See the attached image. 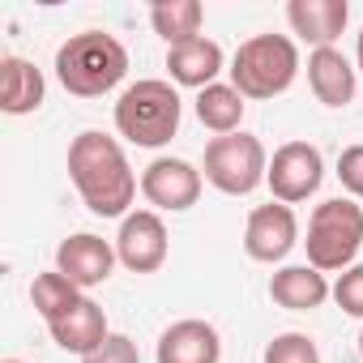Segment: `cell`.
Returning <instances> with one entry per match:
<instances>
[{
  "label": "cell",
  "instance_id": "obj_3",
  "mask_svg": "<svg viewBox=\"0 0 363 363\" xmlns=\"http://www.w3.org/2000/svg\"><path fill=\"white\" fill-rule=\"evenodd\" d=\"M179 116H184V103L162 77H141L116 99V133L141 150L167 145L179 133Z\"/></svg>",
  "mask_w": 363,
  "mask_h": 363
},
{
  "label": "cell",
  "instance_id": "obj_26",
  "mask_svg": "<svg viewBox=\"0 0 363 363\" xmlns=\"http://www.w3.org/2000/svg\"><path fill=\"white\" fill-rule=\"evenodd\" d=\"M354 56H359V69H363V30H359V43H354Z\"/></svg>",
  "mask_w": 363,
  "mask_h": 363
},
{
  "label": "cell",
  "instance_id": "obj_19",
  "mask_svg": "<svg viewBox=\"0 0 363 363\" xmlns=\"http://www.w3.org/2000/svg\"><path fill=\"white\" fill-rule=\"evenodd\" d=\"M244 107H248V99H244L231 82H214V86H206V90L197 94V120H201L210 133H218V137L240 133Z\"/></svg>",
  "mask_w": 363,
  "mask_h": 363
},
{
  "label": "cell",
  "instance_id": "obj_23",
  "mask_svg": "<svg viewBox=\"0 0 363 363\" xmlns=\"http://www.w3.org/2000/svg\"><path fill=\"white\" fill-rule=\"evenodd\" d=\"M333 299H337V308H342L346 316H359V320H363V265H350V269L337 274Z\"/></svg>",
  "mask_w": 363,
  "mask_h": 363
},
{
  "label": "cell",
  "instance_id": "obj_17",
  "mask_svg": "<svg viewBox=\"0 0 363 363\" xmlns=\"http://www.w3.org/2000/svg\"><path fill=\"white\" fill-rule=\"evenodd\" d=\"M333 295L329 278L312 265H282L274 278H269V299L286 312H312L320 308L325 299Z\"/></svg>",
  "mask_w": 363,
  "mask_h": 363
},
{
  "label": "cell",
  "instance_id": "obj_1",
  "mask_svg": "<svg viewBox=\"0 0 363 363\" xmlns=\"http://www.w3.org/2000/svg\"><path fill=\"white\" fill-rule=\"evenodd\" d=\"M69 179L77 197L86 201L90 214L99 218H128L133 210V197H137V175L128 167V154L116 137L107 133H77L73 145H69Z\"/></svg>",
  "mask_w": 363,
  "mask_h": 363
},
{
  "label": "cell",
  "instance_id": "obj_20",
  "mask_svg": "<svg viewBox=\"0 0 363 363\" xmlns=\"http://www.w3.org/2000/svg\"><path fill=\"white\" fill-rule=\"evenodd\" d=\"M201 22H206V9L197 0H158L150 9V26H154V35L167 39V48L201 39Z\"/></svg>",
  "mask_w": 363,
  "mask_h": 363
},
{
  "label": "cell",
  "instance_id": "obj_28",
  "mask_svg": "<svg viewBox=\"0 0 363 363\" xmlns=\"http://www.w3.org/2000/svg\"><path fill=\"white\" fill-rule=\"evenodd\" d=\"M5 363H22V359H5Z\"/></svg>",
  "mask_w": 363,
  "mask_h": 363
},
{
  "label": "cell",
  "instance_id": "obj_18",
  "mask_svg": "<svg viewBox=\"0 0 363 363\" xmlns=\"http://www.w3.org/2000/svg\"><path fill=\"white\" fill-rule=\"evenodd\" d=\"M43 94H48V82L43 73L22 60V56H5L0 60V107L9 116H30L43 107Z\"/></svg>",
  "mask_w": 363,
  "mask_h": 363
},
{
  "label": "cell",
  "instance_id": "obj_27",
  "mask_svg": "<svg viewBox=\"0 0 363 363\" xmlns=\"http://www.w3.org/2000/svg\"><path fill=\"white\" fill-rule=\"evenodd\" d=\"M359 359H363V329H359Z\"/></svg>",
  "mask_w": 363,
  "mask_h": 363
},
{
  "label": "cell",
  "instance_id": "obj_5",
  "mask_svg": "<svg viewBox=\"0 0 363 363\" xmlns=\"http://www.w3.org/2000/svg\"><path fill=\"white\" fill-rule=\"evenodd\" d=\"M308 265L320 274H342L363 248V206L354 197H329L308 218Z\"/></svg>",
  "mask_w": 363,
  "mask_h": 363
},
{
  "label": "cell",
  "instance_id": "obj_11",
  "mask_svg": "<svg viewBox=\"0 0 363 363\" xmlns=\"http://www.w3.org/2000/svg\"><path fill=\"white\" fill-rule=\"evenodd\" d=\"M116 244H107L103 235H90V231H77L69 240H60L56 248V269L77 286V291H90V286H103L116 269Z\"/></svg>",
  "mask_w": 363,
  "mask_h": 363
},
{
  "label": "cell",
  "instance_id": "obj_4",
  "mask_svg": "<svg viewBox=\"0 0 363 363\" xmlns=\"http://www.w3.org/2000/svg\"><path fill=\"white\" fill-rule=\"evenodd\" d=\"M227 73L244 99H278L299 77V48L286 35H252L240 43Z\"/></svg>",
  "mask_w": 363,
  "mask_h": 363
},
{
  "label": "cell",
  "instance_id": "obj_16",
  "mask_svg": "<svg viewBox=\"0 0 363 363\" xmlns=\"http://www.w3.org/2000/svg\"><path fill=\"white\" fill-rule=\"evenodd\" d=\"M308 86L316 94V103L325 107H346L359 90V77H354V65L337 52V48H320L308 56Z\"/></svg>",
  "mask_w": 363,
  "mask_h": 363
},
{
  "label": "cell",
  "instance_id": "obj_24",
  "mask_svg": "<svg viewBox=\"0 0 363 363\" xmlns=\"http://www.w3.org/2000/svg\"><path fill=\"white\" fill-rule=\"evenodd\" d=\"M337 179H342V189L354 201H363V141L359 145H346L337 154Z\"/></svg>",
  "mask_w": 363,
  "mask_h": 363
},
{
  "label": "cell",
  "instance_id": "obj_15",
  "mask_svg": "<svg viewBox=\"0 0 363 363\" xmlns=\"http://www.w3.org/2000/svg\"><path fill=\"white\" fill-rule=\"evenodd\" d=\"M48 329H52L56 346L69 350V354H77V359H86L90 350H99V346L111 337V329H107V312H103L90 295H86L77 308H69L60 320H52Z\"/></svg>",
  "mask_w": 363,
  "mask_h": 363
},
{
  "label": "cell",
  "instance_id": "obj_12",
  "mask_svg": "<svg viewBox=\"0 0 363 363\" xmlns=\"http://www.w3.org/2000/svg\"><path fill=\"white\" fill-rule=\"evenodd\" d=\"M154 359L158 363H218L223 359V337H218V329L210 320L184 316V320L162 329Z\"/></svg>",
  "mask_w": 363,
  "mask_h": 363
},
{
  "label": "cell",
  "instance_id": "obj_25",
  "mask_svg": "<svg viewBox=\"0 0 363 363\" xmlns=\"http://www.w3.org/2000/svg\"><path fill=\"white\" fill-rule=\"evenodd\" d=\"M82 363H141V354H137V342L133 337H124V333H111L99 350H90Z\"/></svg>",
  "mask_w": 363,
  "mask_h": 363
},
{
  "label": "cell",
  "instance_id": "obj_8",
  "mask_svg": "<svg viewBox=\"0 0 363 363\" xmlns=\"http://www.w3.org/2000/svg\"><path fill=\"white\" fill-rule=\"evenodd\" d=\"M201 184H206V175L189 158H154L141 171V197L154 210H167V214L193 210L201 201Z\"/></svg>",
  "mask_w": 363,
  "mask_h": 363
},
{
  "label": "cell",
  "instance_id": "obj_9",
  "mask_svg": "<svg viewBox=\"0 0 363 363\" xmlns=\"http://www.w3.org/2000/svg\"><path fill=\"white\" fill-rule=\"evenodd\" d=\"M167 252H171V235H167V223L158 218V210H133L128 218H120L116 257L124 269L158 274L167 265Z\"/></svg>",
  "mask_w": 363,
  "mask_h": 363
},
{
  "label": "cell",
  "instance_id": "obj_21",
  "mask_svg": "<svg viewBox=\"0 0 363 363\" xmlns=\"http://www.w3.org/2000/svg\"><path fill=\"white\" fill-rule=\"evenodd\" d=\"M86 295L60 274V269H48V274H35V282H30V303H35V312L52 325V320H60L69 308H77Z\"/></svg>",
  "mask_w": 363,
  "mask_h": 363
},
{
  "label": "cell",
  "instance_id": "obj_7",
  "mask_svg": "<svg viewBox=\"0 0 363 363\" xmlns=\"http://www.w3.org/2000/svg\"><path fill=\"white\" fill-rule=\"evenodd\" d=\"M320 179H325V158L312 141H286L274 150L269 158V175H265V184L274 193V201L282 206H299L308 201L316 189H320Z\"/></svg>",
  "mask_w": 363,
  "mask_h": 363
},
{
  "label": "cell",
  "instance_id": "obj_13",
  "mask_svg": "<svg viewBox=\"0 0 363 363\" xmlns=\"http://www.w3.org/2000/svg\"><path fill=\"white\" fill-rule=\"evenodd\" d=\"M286 22L303 43H312V52H320L342 39V30L350 22V5L346 0H291Z\"/></svg>",
  "mask_w": 363,
  "mask_h": 363
},
{
  "label": "cell",
  "instance_id": "obj_2",
  "mask_svg": "<svg viewBox=\"0 0 363 363\" xmlns=\"http://www.w3.org/2000/svg\"><path fill=\"white\" fill-rule=\"evenodd\" d=\"M128 73V52L116 35L82 30L56 48V77L77 99H103L111 94Z\"/></svg>",
  "mask_w": 363,
  "mask_h": 363
},
{
  "label": "cell",
  "instance_id": "obj_10",
  "mask_svg": "<svg viewBox=\"0 0 363 363\" xmlns=\"http://www.w3.org/2000/svg\"><path fill=\"white\" fill-rule=\"evenodd\" d=\"M299 244V218L291 206L282 201H269V206H257L244 223V252L261 265H278L291 257V248Z\"/></svg>",
  "mask_w": 363,
  "mask_h": 363
},
{
  "label": "cell",
  "instance_id": "obj_6",
  "mask_svg": "<svg viewBox=\"0 0 363 363\" xmlns=\"http://www.w3.org/2000/svg\"><path fill=\"white\" fill-rule=\"evenodd\" d=\"M206 179L227 193V197H248L265 184V175H269V154L261 145V137L252 133H231V137H214L206 145Z\"/></svg>",
  "mask_w": 363,
  "mask_h": 363
},
{
  "label": "cell",
  "instance_id": "obj_22",
  "mask_svg": "<svg viewBox=\"0 0 363 363\" xmlns=\"http://www.w3.org/2000/svg\"><path fill=\"white\" fill-rule=\"evenodd\" d=\"M261 363H320V350H316V342L308 333H295L291 329V333H278L265 346Z\"/></svg>",
  "mask_w": 363,
  "mask_h": 363
},
{
  "label": "cell",
  "instance_id": "obj_14",
  "mask_svg": "<svg viewBox=\"0 0 363 363\" xmlns=\"http://www.w3.org/2000/svg\"><path fill=\"white\" fill-rule=\"evenodd\" d=\"M223 65H227L223 48H218L214 39H206V35L167 48V73H171V82H175V86H189V90H197V94L218 82Z\"/></svg>",
  "mask_w": 363,
  "mask_h": 363
}]
</instances>
